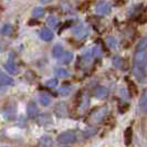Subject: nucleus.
<instances>
[{"label":"nucleus","mask_w":147,"mask_h":147,"mask_svg":"<svg viewBox=\"0 0 147 147\" xmlns=\"http://www.w3.org/2000/svg\"><path fill=\"white\" fill-rule=\"evenodd\" d=\"M133 74L143 83L147 78V51H136L133 59Z\"/></svg>","instance_id":"obj_1"},{"label":"nucleus","mask_w":147,"mask_h":147,"mask_svg":"<svg viewBox=\"0 0 147 147\" xmlns=\"http://www.w3.org/2000/svg\"><path fill=\"white\" fill-rule=\"evenodd\" d=\"M78 140V136L74 132H64L58 136V143L61 145H71Z\"/></svg>","instance_id":"obj_2"},{"label":"nucleus","mask_w":147,"mask_h":147,"mask_svg":"<svg viewBox=\"0 0 147 147\" xmlns=\"http://www.w3.org/2000/svg\"><path fill=\"white\" fill-rule=\"evenodd\" d=\"M111 11H112V5H111L109 1L102 0V1H98V2L96 3L95 12L97 15H101V16L110 15Z\"/></svg>","instance_id":"obj_3"},{"label":"nucleus","mask_w":147,"mask_h":147,"mask_svg":"<svg viewBox=\"0 0 147 147\" xmlns=\"http://www.w3.org/2000/svg\"><path fill=\"white\" fill-rule=\"evenodd\" d=\"M27 114H28V117L30 118H34L39 115V107L36 104V102L30 101L28 103V105H27Z\"/></svg>","instance_id":"obj_4"},{"label":"nucleus","mask_w":147,"mask_h":147,"mask_svg":"<svg viewBox=\"0 0 147 147\" xmlns=\"http://www.w3.org/2000/svg\"><path fill=\"white\" fill-rule=\"evenodd\" d=\"M106 112H107V107L106 106H102V107H100V109H97V110L92 114V121L93 122H100V121H102L104 117H105V115H106Z\"/></svg>","instance_id":"obj_5"},{"label":"nucleus","mask_w":147,"mask_h":147,"mask_svg":"<svg viewBox=\"0 0 147 147\" xmlns=\"http://www.w3.org/2000/svg\"><path fill=\"white\" fill-rule=\"evenodd\" d=\"M72 33H73L75 37L78 38H84L88 34V29L85 26H76L75 28L72 29Z\"/></svg>","instance_id":"obj_6"},{"label":"nucleus","mask_w":147,"mask_h":147,"mask_svg":"<svg viewBox=\"0 0 147 147\" xmlns=\"http://www.w3.org/2000/svg\"><path fill=\"white\" fill-rule=\"evenodd\" d=\"M54 113L58 115V116H65L66 113H67V107H66V104L65 103H58L55 106H54Z\"/></svg>","instance_id":"obj_7"},{"label":"nucleus","mask_w":147,"mask_h":147,"mask_svg":"<svg viewBox=\"0 0 147 147\" xmlns=\"http://www.w3.org/2000/svg\"><path fill=\"white\" fill-rule=\"evenodd\" d=\"M13 84V80L0 70V86H10Z\"/></svg>","instance_id":"obj_8"},{"label":"nucleus","mask_w":147,"mask_h":147,"mask_svg":"<svg viewBox=\"0 0 147 147\" xmlns=\"http://www.w3.org/2000/svg\"><path fill=\"white\" fill-rule=\"evenodd\" d=\"M140 110L142 113L144 114H147V88L143 92V94L140 98Z\"/></svg>","instance_id":"obj_9"},{"label":"nucleus","mask_w":147,"mask_h":147,"mask_svg":"<svg viewBox=\"0 0 147 147\" xmlns=\"http://www.w3.org/2000/svg\"><path fill=\"white\" fill-rule=\"evenodd\" d=\"M39 34H40V38H41L43 41H51L52 39L54 38L53 32H52L50 29H48V28L41 29L40 30V32H39Z\"/></svg>","instance_id":"obj_10"},{"label":"nucleus","mask_w":147,"mask_h":147,"mask_svg":"<svg viewBox=\"0 0 147 147\" xmlns=\"http://www.w3.org/2000/svg\"><path fill=\"white\" fill-rule=\"evenodd\" d=\"M5 67H6V70L8 71V73L12 74V75H16V74L19 73L18 66L16 65V63L13 61H11V60H9L7 63L5 64Z\"/></svg>","instance_id":"obj_11"},{"label":"nucleus","mask_w":147,"mask_h":147,"mask_svg":"<svg viewBox=\"0 0 147 147\" xmlns=\"http://www.w3.org/2000/svg\"><path fill=\"white\" fill-rule=\"evenodd\" d=\"M39 146L40 147H52L53 146V140L52 137L44 135L39 140Z\"/></svg>","instance_id":"obj_12"},{"label":"nucleus","mask_w":147,"mask_h":147,"mask_svg":"<svg viewBox=\"0 0 147 147\" xmlns=\"http://www.w3.org/2000/svg\"><path fill=\"white\" fill-rule=\"evenodd\" d=\"M73 53L70 51L65 52V53H63L62 54V57L60 58V62L62 63V64H70L71 63V61L73 60Z\"/></svg>","instance_id":"obj_13"},{"label":"nucleus","mask_w":147,"mask_h":147,"mask_svg":"<svg viewBox=\"0 0 147 147\" xmlns=\"http://www.w3.org/2000/svg\"><path fill=\"white\" fill-rule=\"evenodd\" d=\"M62 54H63V47L59 43L55 44L52 49V57L55 58V59H59L62 57Z\"/></svg>","instance_id":"obj_14"},{"label":"nucleus","mask_w":147,"mask_h":147,"mask_svg":"<svg viewBox=\"0 0 147 147\" xmlns=\"http://www.w3.org/2000/svg\"><path fill=\"white\" fill-rule=\"evenodd\" d=\"M59 92L62 96H67L72 92V85H71L70 83H65V84H63V85L60 88Z\"/></svg>","instance_id":"obj_15"},{"label":"nucleus","mask_w":147,"mask_h":147,"mask_svg":"<svg viewBox=\"0 0 147 147\" xmlns=\"http://www.w3.org/2000/svg\"><path fill=\"white\" fill-rule=\"evenodd\" d=\"M39 101L43 106H49L51 104V97L47 93H41L40 96H39Z\"/></svg>","instance_id":"obj_16"},{"label":"nucleus","mask_w":147,"mask_h":147,"mask_svg":"<svg viewBox=\"0 0 147 147\" xmlns=\"http://www.w3.org/2000/svg\"><path fill=\"white\" fill-rule=\"evenodd\" d=\"M132 138H133V129L132 127H127L125 129V133H124V140H125V145L128 146L131 145L132 143Z\"/></svg>","instance_id":"obj_17"},{"label":"nucleus","mask_w":147,"mask_h":147,"mask_svg":"<svg viewBox=\"0 0 147 147\" xmlns=\"http://www.w3.org/2000/svg\"><path fill=\"white\" fill-rule=\"evenodd\" d=\"M109 94V91H107V88H105V86H98V88H96L95 90V95L96 97H98V98H104V97H106Z\"/></svg>","instance_id":"obj_18"},{"label":"nucleus","mask_w":147,"mask_h":147,"mask_svg":"<svg viewBox=\"0 0 147 147\" xmlns=\"http://www.w3.org/2000/svg\"><path fill=\"white\" fill-rule=\"evenodd\" d=\"M147 50V36L142 38L136 45V51H146Z\"/></svg>","instance_id":"obj_19"},{"label":"nucleus","mask_w":147,"mask_h":147,"mask_svg":"<svg viewBox=\"0 0 147 147\" xmlns=\"http://www.w3.org/2000/svg\"><path fill=\"white\" fill-rule=\"evenodd\" d=\"M38 122L39 124H49L51 122V117L48 113H44V114H41V115H38Z\"/></svg>","instance_id":"obj_20"},{"label":"nucleus","mask_w":147,"mask_h":147,"mask_svg":"<svg viewBox=\"0 0 147 147\" xmlns=\"http://www.w3.org/2000/svg\"><path fill=\"white\" fill-rule=\"evenodd\" d=\"M45 13V10L42 7H36L32 10V17L33 18H41Z\"/></svg>","instance_id":"obj_21"},{"label":"nucleus","mask_w":147,"mask_h":147,"mask_svg":"<svg viewBox=\"0 0 147 147\" xmlns=\"http://www.w3.org/2000/svg\"><path fill=\"white\" fill-rule=\"evenodd\" d=\"M11 32H12V27H11V24H9V23L3 24L1 30H0V33H1L2 36H9V34H11Z\"/></svg>","instance_id":"obj_22"},{"label":"nucleus","mask_w":147,"mask_h":147,"mask_svg":"<svg viewBox=\"0 0 147 147\" xmlns=\"http://www.w3.org/2000/svg\"><path fill=\"white\" fill-rule=\"evenodd\" d=\"M47 23H48V26L49 27H51L52 29H55L57 27H58V18L57 17H54V16H51V17H49L48 18V20H47Z\"/></svg>","instance_id":"obj_23"},{"label":"nucleus","mask_w":147,"mask_h":147,"mask_svg":"<svg viewBox=\"0 0 147 147\" xmlns=\"http://www.w3.org/2000/svg\"><path fill=\"white\" fill-rule=\"evenodd\" d=\"M113 64L115 67H117V69H123V64H124V60L122 59L121 57H114L113 58Z\"/></svg>","instance_id":"obj_24"},{"label":"nucleus","mask_w":147,"mask_h":147,"mask_svg":"<svg viewBox=\"0 0 147 147\" xmlns=\"http://www.w3.org/2000/svg\"><path fill=\"white\" fill-rule=\"evenodd\" d=\"M55 75L58 76V78H61V79H63V78H67L69 75H70V73L67 72V70H65V69H57L55 70Z\"/></svg>","instance_id":"obj_25"},{"label":"nucleus","mask_w":147,"mask_h":147,"mask_svg":"<svg viewBox=\"0 0 147 147\" xmlns=\"http://www.w3.org/2000/svg\"><path fill=\"white\" fill-rule=\"evenodd\" d=\"M58 84H59L58 79H50V80H48V81L45 82V85H47L48 88H57V86H58Z\"/></svg>","instance_id":"obj_26"},{"label":"nucleus","mask_w":147,"mask_h":147,"mask_svg":"<svg viewBox=\"0 0 147 147\" xmlns=\"http://www.w3.org/2000/svg\"><path fill=\"white\" fill-rule=\"evenodd\" d=\"M107 44H109V47H111V48H116L117 42H116V40L113 37H109L107 38Z\"/></svg>","instance_id":"obj_27"},{"label":"nucleus","mask_w":147,"mask_h":147,"mask_svg":"<svg viewBox=\"0 0 147 147\" xmlns=\"http://www.w3.org/2000/svg\"><path fill=\"white\" fill-rule=\"evenodd\" d=\"M95 128H90V129H86V131H84V136L85 137H90V136H92L93 134H95Z\"/></svg>","instance_id":"obj_28"},{"label":"nucleus","mask_w":147,"mask_h":147,"mask_svg":"<svg viewBox=\"0 0 147 147\" xmlns=\"http://www.w3.org/2000/svg\"><path fill=\"white\" fill-rule=\"evenodd\" d=\"M127 82H128V85H129V90L132 91V94H136L137 93V88L134 85V83L131 81H127Z\"/></svg>","instance_id":"obj_29"},{"label":"nucleus","mask_w":147,"mask_h":147,"mask_svg":"<svg viewBox=\"0 0 147 147\" xmlns=\"http://www.w3.org/2000/svg\"><path fill=\"white\" fill-rule=\"evenodd\" d=\"M53 0H40V2L41 3H43V5H45V3H50V2H52Z\"/></svg>","instance_id":"obj_30"}]
</instances>
